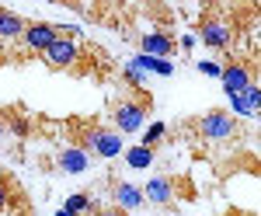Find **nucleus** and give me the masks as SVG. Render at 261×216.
Here are the masks:
<instances>
[{"mask_svg":"<svg viewBox=\"0 0 261 216\" xmlns=\"http://www.w3.org/2000/svg\"><path fill=\"white\" fill-rule=\"evenodd\" d=\"M164 143H185L188 154L213 167V175L226 181L233 175L258 178V150L254 136L247 133V122L230 108H209L199 115H181L174 126H164Z\"/></svg>","mask_w":261,"mask_h":216,"instance_id":"1","label":"nucleus"},{"mask_svg":"<svg viewBox=\"0 0 261 216\" xmlns=\"http://www.w3.org/2000/svg\"><path fill=\"white\" fill-rule=\"evenodd\" d=\"M258 4H220V0H205L195 14V35L202 39L205 49L233 53L241 49L251 35H258Z\"/></svg>","mask_w":261,"mask_h":216,"instance_id":"2","label":"nucleus"},{"mask_svg":"<svg viewBox=\"0 0 261 216\" xmlns=\"http://www.w3.org/2000/svg\"><path fill=\"white\" fill-rule=\"evenodd\" d=\"M223 63V84H226V94L230 101L241 108L244 115H258L261 105V53H258V35L244 42L241 49L233 53H220Z\"/></svg>","mask_w":261,"mask_h":216,"instance_id":"3","label":"nucleus"},{"mask_svg":"<svg viewBox=\"0 0 261 216\" xmlns=\"http://www.w3.org/2000/svg\"><path fill=\"white\" fill-rule=\"evenodd\" d=\"M60 139L84 150L87 157L112 160L122 150V133L105 115H66L60 118Z\"/></svg>","mask_w":261,"mask_h":216,"instance_id":"4","label":"nucleus"},{"mask_svg":"<svg viewBox=\"0 0 261 216\" xmlns=\"http://www.w3.org/2000/svg\"><path fill=\"white\" fill-rule=\"evenodd\" d=\"M101 115L108 118L119 133H136L143 122L153 115V94L146 87H140V80L122 74L115 80V91H112V98H108Z\"/></svg>","mask_w":261,"mask_h":216,"instance_id":"5","label":"nucleus"},{"mask_svg":"<svg viewBox=\"0 0 261 216\" xmlns=\"http://www.w3.org/2000/svg\"><path fill=\"white\" fill-rule=\"evenodd\" d=\"M63 7H70L73 14H81L91 25L119 32L125 42L140 39V7L129 4V0H87V4H81V0H63Z\"/></svg>","mask_w":261,"mask_h":216,"instance_id":"6","label":"nucleus"},{"mask_svg":"<svg viewBox=\"0 0 261 216\" xmlns=\"http://www.w3.org/2000/svg\"><path fill=\"white\" fill-rule=\"evenodd\" d=\"M0 122H4V133L7 136H18L21 143H56L60 139V122L32 112L28 105H0Z\"/></svg>","mask_w":261,"mask_h":216,"instance_id":"7","label":"nucleus"},{"mask_svg":"<svg viewBox=\"0 0 261 216\" xmlns=\"http://www.w3.org/2000/svg\"><path fill=\"white\" fill-rule=\"evenodd\" d=\"M146 202H153L157 209H167V216H178L181 202H195L199 199V188L188 171H161L146 181V192H143Z\"/></svg>","mask_w":261,"mask_h":216,"instance_id":"8","label":"nucleus"},{"mask_svg":"<svg viewBox=\"0 0 261 216\" xmlns=\"http://www.w3.org/2000/svg\"><path fill=\"white\" fill-rule=\"evenodd\" d=\"M66 77H87L94 80V84H115V80L122 77L119 63H115V56L105 49V45H98V42H77V53H73V63H70V70H66Z\"/></svg>","mask_w":261,"mask_h":216,"instance_id":"9","label":"nucleus"},{"mask_svg":"<svg viewBox=\"0 0 261 216\" xmlns=\"http://www.w3.org/2000/svg\"><path fill=\"white\" fill-rule=\"evenodd\" d=\"M87 164H91V157L84 150H77V147L63 143V139H56L53 154H39V157L32 160V167L42 171V175H81Z\"/></svg>","mask_w":261,"mask_h":216,"instance_id":"10","label":"nucleus"},{"mask_svg":"<svg viewBox=\"0 0 261 216\" xmlns=\"http://www.w3.org/2000/svg\"><path fill=\"white\" fill-rule=\"evenodd\" d=\"M101 192L108 196V202H112V206H122L125 213H133V209H140L143 202H146L140 188H136V185H129V181H122L115 167H112V171L105 175V185H101Z\"/></svg>","mask_w":261,"mask_h":216,"instance_id":"11","label":"nucleus"},{"mask_svg":"<svg viewBox=\"0 0 261 216\" xmlns=\"http://www.w3.org/2000/svg\"><path fill=\"white\" fill-rule=\"evenodd\" d=\"M136 7H140V21H150L153 32H161V35H178V14H174V7H167L161 0H143Z\"/></svg>","mask_w":261,"mask_h":216,"instance_id":"12","label":"nucleus"},{"mask_svg":"<svg viewBox=\"0 0 261 216\" xmlns=\"http://www.w3.org/2000/svg\"><path fill=\"white\" fill-rule=\"evenodd\" d=\"M73 53H77V35H63V39L42 49L39 63H45V70H53V74H66L70 63H73Z\"/></svg>","mask_w":261,"mask_h":216,"instance_id":"13","label":"nucleus"},{"mask_svg":"<svg viewBox=\"0 0 261 216\" xmlns=\"http://www.w3.org/2000/svg\"><path fill=\"white\" fill-rule=\"evenodd\" d=\"M136 49H146L153 56H171L178 53V35H161V32H140V39L133 42Z\"/></svg>","mask_w":261,"mask_h":216,"instance_id":"14","label":"nucleus"},{"mask_svg":"<svg viewBox=\"0 0 261 216\" xmlns=\"http://www.w3.org/2000/svg\"><path fill=\"white\" fill-rule=\"evenodd\" d=\"M32 25V18H21V14H14L7 4H0V42H11L18 39L21 32Z\"/></svg>","mask_w":261,"mask_h":216,"instance_id":"15","label":"nucleus"},{"mask_svg":"<svg viewBox=\"0 0 261 216\" xmlns=\"http://www.w3.org/2000/svg\"><path fill=\"white\" fill-rule=\"evenodd\" d=\"M21 188H24V185H21L18 178L11 175V171H7V167H0V216L7 213V206H11V199L18 196Z\"/></svg>","mask_w":261,"mask_h":216,"instance_id":"16","label":"nucleus"},{"mask_svg":"<svg viewBox=\"0 0 261 216\" xmlns=\"http://www.w3.org/2000/svg\"><path fill=\"white\" fill-rule=\"evenodd\" d=\"M81 216H129V213H125L122 206H112L108 199H98V202H94L87 213H81Z\"/></svg>","mask_w":261,"mask_h":216,"instance_id":"17","label":"nucleus"},{"mask_svg":"<svg viewBox=\"0 0 261 216\" xmlns=\"http://www.w3.org/2000/svg\"><path fill=\"white\" fill-rule=\"evenodd\" d=\"M153 157H157V150H150V147H143V143L136 150H129V164H133V167H150Z\"/></svg>","mask_w":261,"mask_h":216,"instance_id":"18","label":"nucleus"},{"mask_svg":"<svg viewBox=\"0 0 261 216\" xmlns=\"http://www.w3.org/2000/svg\"><path fill=\"white\" fill-rule=\"evenodd\" d=\"M157 143H164V126H150V133L143 136V147H150V150H157Z\"/></svg>","mask_w":261,"mask_h":216,"instance_id":"19","label":"nucleus"},{"mask_svg":"<svg viewBox=\"0 0 261 216\" xmlns=\"http://www.w3.org/2000/svg\"><path fill=\"white\" fill-rule=\"evenodd\" d=\"M7 216H35V206H32V202H24V206H14V209H11Z\"/></svg>","mask_w":261,"mask_h":216,"instance_id":"20","label":"nucleus"},{"mask_svg":"<svg viewBox=\"0 0 261 216\" xmlns=\"http://www.w3.org/2000/svg\"><path fill=\"white\" fill-rule=\"evenodd\" d=\"M230 216H258V209H237V206H226Z\"/></svg>","mask_w":261,"mask_h":216,"instance_id":"21","label":"nucleus"},{"mask_svg":"<svg viewBox=\"0 0 261 216\" xmlns=\"http://www.w3.org/2000/svg\"><path fill=\"white\" fill-rule=\"evenodd\" d=\"M4 136H7V133H4V122H0V139H4Z\"/></svg>","mask_w":261,"mask_h":216,"instance_id":"22","label":"nucleus"},{"mask_svg":"<svg viewBox=\"0 0 261 216\" xmlns=\"http://www.w3.org/2000/svg\"><path fill=\"white\" fill-rule=\"evenodd\" d=\"M216 216H230V209H223V213H216Z\"/></svg>","mask_w":261,"mask_h":216,"instance_id":"23","label":"nucleus"}]
</instances>
